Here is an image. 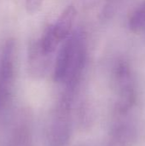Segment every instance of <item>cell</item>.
I'll return each mask as SVG.
<instances>
[{"label":"cell","instance_id":"7","mask_svg":"<svg viewBox=\"0 0 145 146\" xmlns=\"http://www.w3.org/2000/svg\"><path fill=\"white\" fill-rule=\"evenodd\" d=\"M43 4V0H25L26 10L28 14L33 15L37 13Z\"/></svg>","mask_w":145,"mask_h":146},{"label":"cell","instance_id":"6","mask_svg":"<svg viewBox=\"0 0 145 146\" xmlns=\"http://www.w3.org/2000/svg\"><path fill=\"white\" fill-rule=\"evenodd\" d=\"M61 42L62 41L55 34L51 25L46 27L42 37L38 39L40 47L45 53L49 55H51L56 50Z\"/></svg>","mask_w":145,"mask_h":146},{"label":"cell","instance_id":"4","mask_svg":"<svg viewBox=\"0 0 145 146\" xmlns=\"http://www.w3.org/2000/svg\"><path fill=\"white\" fill-rule=\"evenodd\" d=\"M76 13L77 11L74 6L69 5L63 10L56 21L51 24L55 34L61 41L66 40L71 34L70 33L76 17Z\"/></svg>","mask_w":145,"mask_h":146},{"label":"cell","instance_id":"2","mask_svg":"<svg viewBox=\"0 0 145 146\" xmlns=\"http://www.w3.org/2000/svg\"><path fill=\"white\" fill-rule=\"evenodd\" d=\"M17 49L13 38L5 40L0 51V108L5 106L11 97L16 72Z\"/></svg>","mask_w":145,"mask_h":146},{"label":"cell","instance_id":"1","mask_svg":"<svg viewBox=\"0 0 145 146\" xmlns=\"http://www.w3.org/2000/svg\"><path fill=\"white\" fill-rule=\"evenodd\" d=\"M82 33L71 34L63 43L56 56L54 78L57 82L73 86L85 62V42Z\"/></svg>","mask_w":145,"mask_h":146},{"label":"cell","instance_id":"3","mask_svg":"<svg viewBox=\"0 0 145 146\" xmlns=\"http://www.w3.org/2000/svg\"><path fill=\"white\" fill-rule=\"evenodd\" d=\"M50 56L42 50L38 40L32 43L28 50V64L31 74L34 76L43 75L48 68Z\"/></svg>","mask_w":145,"mask_h":146},{"label":"cell","instance_id":"5","mask_svg":"<svg viewBox=\"0 0 145 146\" xmlns=\"http://www.w3.org/2000/svg\"><path fill=\"white\" fill-rule=\"evenodd\" d=\"M129 28L137 34L145 32V1L137 7L130 16Z\"/></svg>","mask_w":145,"mask_h":146}]
</instances>
